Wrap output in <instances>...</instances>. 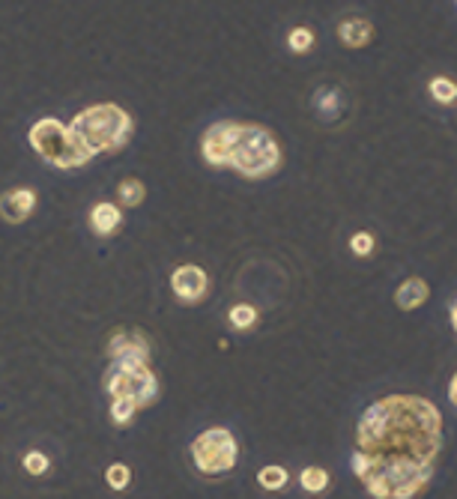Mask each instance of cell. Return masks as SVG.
Returning a JSON list of instances; mask_svg holds the SVG:
<instances>
[{"instance_id":"44dd1931","label":"cell","mask_w":457,"mask_h":499,"mask_svg":"<svg viewBox=\"0 0 457 499\" xmlns=\"http://www.w3.org/2000/svg\"><path fill=\"white\" fill-rule=\"evenodd\" d=\"M105 485L111 490H116V494L129 487L132 485V467H129V463H123V460L111 463V467L105 469Z\"/></svg>"},{"instance_id":"ffe728a7","label":"cell","mask_w":457,"mask_h":499,"mask_svg":"<svg viewBox=\"0 0 457 499\" xmlns=\"http://www.w3.org/2000/svg\"><path fill=\"white\" fill-rule=\"evenodd\" d=\"M116 198H120L123 207H141L143 198H147V185L138 176H125V180L116 183Z\"/></svg>"},{"instance_id":"5b68a950","label":"cell","mask_w":457,"mask_h":499,"mask_svg":"<svg viewBox=\"0 0 457 499\" xmlns=\"http://www.w3.org/2000/svg\"><path fill=\"white\" fill-rule=\"evenodd\" d=\"M188 458H192V467L201 472L203 478H221L237 469L239 443L230 427L215 425L194 436L192 445H188Z\"/></svg>"},{"instance_id":"3957f363","label":"cell","mask_w":457,"mask_h":499,"mask_svg":"<svg viewBox=\"0 0 457 499\" xmlns=\"http://www.w3.org/2000/svg\"><path fill=\"white\" fill-rule=\"evenodd\" d=\"M284 153L278 138L260 123H239L237 144L230 153V171H237L246 180H266L281 171Z\"/></svg>"},{"instance_id":"e0dca14e","label":"cell","mask_w":457,"mask_h":499,"mask_svg":"<svg viewBox=\"0 0 457 499\" xmlns=\"http://www.w3.org/2000/svg\"><path fill=\"white\" fill-rule=\"evenodd\" d=\"M284 46H287V51H290V55L305 57V55H311L314 46H317V33H314L308 24H296V28L287 30Z\"/></svg>"},{"instance_id":"9a60e30c","label":"cell","mask_w":457,"mask_h":499,"mask_svg":"<svg viewBox=\"0 0 457 499\" xmlns=\"http://www.w3.org/2000/svg\"><path fill=\"white\" fill-rule=\"evenodd\" d=\"M299 487L305 490V494H311V496L326 494V490L332 487V472L326 467H317V463H311V467H305L299 472Z\"/></svg>"},{"instance_id":"484cf974","label":"cell","mask_w":457,"mask_h":499,"mask_svg":"<svg viewBox=\"0 0 457 499\" xmlns=\"http://www.w3.org/2000/svg\"><path fill=\"white\" fill-rule=\"evenodd\" d=\"M448 314H452V329H454V335H457V297H454V302H452V311H448Z\"/></svg>"},{"instance_id":"8fae6325","label":"cell","mask_w":457,"mask_h":499,"mask_svg":"<svg viewBox=\"0 0 457 499\" xmlns=\"http://www.w3.org/2000/svg\"><path fill=\"white\" fill-rule=\"evenodd\" d=\"M338 42L344 48H353V51H358V48H367L374 42V37H376V30H374V24L367 22V19H362V15H349V19H344V22H338Z\"/></svg>"},{"instance_id":"6da1fadb","label":"cell","mask_w":457,"mask_h":499,"mask_svg":"<svg viewBox=\"0 0 457 499\" xmlns=\"http://www.w3.org/2000/svg\"><path fill=\"white\" fill-rule=\"evenodd\" d=\"M443 436V413L430 398L383 395L356 422V478L374 499H418L436 476Z\"/></svg>"},{"instance_id":"ba28073f","label":"cell","mask_w":457,"mask_h":499,"mask_svg":"<svg viewBox=\"0 0 457 499\" xmlns=\"http://www.w3.org/2000/svg\"><path fill=\"white\" fill-rule=\"evenodd\" d=\"M170 290H174V297L183 302V305H197V302H203L210 297V275L194 263L177 266V270L170 272Z\"/></svg>"},{"instance_id":"7402d4cb","label":"cell","mask_w":457,"mask_h":499,"mask_svg":"<svg viewBox=\"0 0 457 499\" xmlns=\"http://www.w3.org/2000/svg\"><path fill=\"white\" fill-rule=\"evenodd\" d=\"M349 252L356 257H371L376 252V237L371 230H356V234L349 237Z\"/></svg>"},{"instance_id":"4316f807","label":"cell","mask_w":457,"mask_h":499,"mask_svg":"<svg viewBox=\"0 0 457 499\" xmlns=\"http://www.w3.org/2000/svg\"><path fill=\"white\" fill-rule=\"evenodd\" d=\"M454 6H457V4H454Z\"/></svg>"},{"instance_id":"8992f818","label":"cell","mask_w":457,"mask_h":499,"mask_svg":"<svg viewBox=\"0 0 457 499\" xmlns=\"http://www.w3.org/2000/svg\"><path fill=\"white\" fill-rule=\"evenodd\" d=\"M105 391L114 398L132 400L134 407H152L159 398V380L152 374L150 362L143 359H120L111 365V371L105 374Z\"/></svg>"},{"instance_id":"277c9868","label":"cell","mask_w":457,"mask_h":499,"mask_svg":"<svg viewBox=\"0 0 457 499\" xmlns=\"http://www.w3.org/2000/svg\"><path fill=\"white\" fill-rule=\"evenodd\" d=\"M27 141L36 150V156L42 162H48L51 168H57V171H78V168L93 162V153L57 117L36 120L30 132H27Z\"/></svg>"},{"instance_id":"ac0fdd59","label":"cell","mask_w":457,"mask_h":499,"mask_svg":"<svg viewBox=\"0 0 457 499\" xmlns=\"http://www.w3.org/2000/svg\"><path fill=\"white\" fill-rule=\"evenodd\" d=\"M257 485L269 490V494H281V490L290 485V472L281 463H266V467L257 469Z\"/></svg>"},{"instance_id":"4fadbf2b","label":"cell","mask_w":457,"mask_h":499,"mask_svg":"<svg viewBox=\"0 0 457 499\" xmlns=\"http://www.w3.org/2000/svg\"><path fill=\"white\" fill-rule=\"evenodd\" d=\"M430 299V284L425 279H418V275H410V279H403L398 284V290H394V305L401 311H418L425 302Z\"/></svg>"},{"instance_id":"7c38bea8","label":"cell","mask_w":457,"mask_h":499,"mask_svg":"<svg viewBox=\"0 0 457 499\" xmlns=\"http://www.w3.org/2000/svg\"><path fill=\"white\" fill-rule=\"evenodd\" d=\"M87 221H90V230H93L96 237H114L116 230L123 228V210L111 201H99L90 207Z\"/></svg>"},{"instance_id":"30bf717a","label":"cell","mask_w":457,"mask_h":499,"mask_svg":"<svg viewBox=\"0 0 457 499\" xmlns=\"http://www.w3.org/2000/svg\"><path fill=\"white\" fill-rule=\"evenodd\" d=\"M36 203H39V194H36L30 185L9 189L0 194V219L9 221V225H24V221L36 212Z\"/></svg>"},{"instance_id":"d4e9b609","label":"cell","mask_w":457,"mask_h":499,"mask_svg":"<svg viewBox=\"0 0 457 499\" xmlns=\"http://www.w3.org/2000/svg\"><path fill=\"white\" fill-rule=\"evenodd\" d=\"M448 400H452V407L457 409V371H454L452 383H448Z\"/></svg>"},{"instance_id":"d6986e66","label":"cell","mask_w":457,"mask_h":499,"mask_svg":"<svg viewBox=\"0 0 457 499\" xmlns=\"http://www.w3.org/2000/svg\"><path fill=\"white\" fill-rule=\"evenodd\" d=\"M260 320V311L251 305V302H237L230 311H228V323L237 329V332H248V329H254Z\"/></svg>"},{"instance_id":"5bb4252c","label":"cell","mask_w":457,"mask_h":499,"mask_svg":"<svg viewBox=\"0 0 457 499\" xmlns=\"http://www.w3.org/2000/svg\"><path fill=\"white\" fill-rule=\"evenodd\" d=\"M314 111H317L320 120L326 123H335L341 114H344V93L338 90V87H320L317 93H314Z\"/></svg>"},{"instance_id":"52a82bcc","label":"cell","mask_w":457,"mask_h":499,"mask_svg":"<svg viewBox=\"0 0 457 499\" xmlns=\"http://www.w3.org/2000/svg\"><path fill=\"white\" fill-rule=\"evenodd\" d=\"M237 132H239L237 120L212 123L201 138L203 162L210 168H219V171L221 168H230V153H233V144H237Z\"/></svg>"},{"instance_id":"2e32d148","label":"cell","mask_w":457,"mask_h":499,"mask_svg":"<svg viewBox=\"0 0 457 499\" xmlns=\"http://www.w3.org/2000/svg\"><path fill=\"white\" fill-rule=\"evenodd\" d=\"M427 96L443 108H454L457 105V82L452 75H434L427 82Z\"/></svg>"},{"instance_id":"7a4b0ae2","label":"cell","mask_w":457,"mask_h":499,"mask_svg":"<svg viewBox=\"0 0 457 499\" xmlns=\"http://www.w3.org/2000/svg\"><path fill=\"white\" fill-rule=\"evenodd\" d=\"M69 129L96 159L99 153H120V150H125V144L132 141L134 123H132V114L120 108V105L99 102L78 111L72 117Z\"/></svg>"},{"instance_id":"9c48e42d","label":"cell","mask_w":457,"mask_h":499,"mask_svg":"<svg viewBox=\"0 0 457 499\" xmlns=\"http://www.w3.org/2000/svg\"><path fill=\"white\" fill-rule=\"evenodd\" d=\"M108 356H111V362H120V359L150 362V356H152L150 338L134 332V329H116V332L108 338Z\"/></svg>"},{"instance_id":"cb8c5ba5","label":"cell","mask_w":457,"mask_h":499,"mask_svg":"<svg viewBox=\"0 0 457 499\" xmlns=\"http://www.w3.org/2000/svg\"><path fill=\"white\" fill-rule=\"evenodd\" d=\"M134 416H138V407L132 404V400H125V398H114L111 400V418H114V425H132L134 422Z\"/></svg>"},{"instance_id":"603a6c76","label":"cell","mask_w":457,"mask_h":499,"mask_svg":"<svg viewBox=\"0 0 457 499\" xmlns=\"http://www.w3.org/2000/svg\"><path fill=\"white\" fill-rule=\"evenodd\" d=\"M22 467H24L27 476H45V472H48V467H51V460H48V454H45V452L30 449L22 458Z\"/></svg>"}]
</instances>
